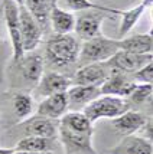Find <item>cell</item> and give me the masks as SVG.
Instances as JSON below:
<instances>
[{"mask_svg": "<svg viewBox=\"0 0 153 154\" xmlns=\"http://www.w3.org/2000/svg\"><path fill=\"white\" fill-rule=\"evenodd\" d=\"M80 46V40L71 33L53 35L46 42L45 58L52 68L64 69V68L71 66L78 60Z\"/></svg>", "mask_w": 153, "mask_h": 154, "instance_id": "cell-1", "label": "cell"}, {"mask_svg": "<svg viewBox=\"0 0 153 154\" xmlns=\"http://www.w3.org/2000/svg\"><path fill=\"white\" fill-rule=\"evenodd\" d=\"M130 107L132 104L126 98L113 97V95H100L98 98H95L82 108V112L94 124L100 118H111V120L117 118L119 115L129 111Z\"/></svg>", "mask_w": 153, "mask_h": 154, "instance_id": "cell-2", "label": "cell"}, {"mask_svg": "<svg viewBox=\"0 0 153 154\" xmlns=\"http://www.w3.org/2000/svg\"><path fill=\"white\" fill-rule=\"evenodd\" d=\"M119 51V40L108 39L101 35V36H97L93 39L84 40L81 43L80 55H78L77 62H80L81 66L88 65V63L106 62Z\"/></svg>", "mask_w": 153, "mask_h": 154, "instance_id": "cell-3", "label": "cell"}, {"mask_svg": "<svg viewBox=\"0 0 153 154\" xmlns=\"http://www.w3.org/2000/svg\"><path fill=\"white\" fill-rule=\"evenodd\" d=\"M3 12H5V22L10 42L13 49V63H19L25 56L22 38H20V25H19V6L13 0H3Z\"/></svg>", "mask_w": 153, "mask_h": 154, "instance_id": "cell-4", "label": "cell"}, {"mask_svg": "<svg viewBox=\"0 0 153 154\" xmlns=\"http://www.w3.org/2000/svg\"><path fill=\"white\" fill-rule=\"evenodd\" d=\"M58 135L65 154H97L93 146V131L75 133L58 125Z\"/></svg>", "mask_w": 153, "mask_h": 154, "instance_id": "cell-5", "label": "cell"}, {"mask_svg": "<svg viewBox=\"0 0 153 154\" xmlns=\"http://www.w3.org/2000/svg\"><path fill=\"white\" fill-rule=\"evenodd\" d=\"M19 25H20V38L23 52H32L36 49L42 39V27L33 19V16L26 10L25 6H19Z\"/></svg>", "mask_w": 153, "mask_h": 154, "instance_id": "cell-6", "label": "cell"}, {"mask_svg": "<svg viewBox=\"0 0 153 154\" xmlns=\"http://www.w3.org/2000/svg\"><path fill=\"white\" fill-rule=\"evenodd\" d=\"M104 12H98V10H84L82 13L75 19V26L74 30L77 36L80 38L82 42L88 39H93L97 36H101V25L103 22L107 19Z\"/></svg>", "mask_w": 153, "mask_h": 154, "instance_id": "cell-7", "label": "cell"}, {"mask_svg": "<svg viewBox=\"0 0 153 154\" xmlns=\"http://www.w3.org/2000/svg\"><path fill=\"white\" fill-rule=\"evenodd\" d=\"M153 56L152 54L147 55H137V54H130L126 51H119L110 58L108 60H106V65L110 69H116L120 71L123 74H134L136 71H139L140 68H143L146 63L152 62Z\"/></svg>", "mask_w": 153, "mask_h": 154, "instance_id": "cell-8", "label": "cell"}, {"mask_svg": "<svg viewBox=\"0 0 153 154\" xmlns=\"http://www.w3.org/2000/svg\"><path fill=\"white\" fill-rule=\"evenodd\" d=\"M110 68L106 62H97V63H88L82 65L74 75L72 85H90V87L100 88L110 75Z\"/></svg>", "mask_w": 153, "mask_h": 154, "instance_id": "cell-9", "label": "cell"}, {"mask_svg": "<svg viewBox=\"0 0 153 154\" xmlns=\"http://www.w3.org/2000/svg\"><path fill=\"white\" fill-rule=\"evenodd\" d=\"M136 82L129 78V75L123 74L120 71L111 69L110 75L106 79V82L100 87L101 95H113V97H120V98H129V95L133 92L136 88Z\"/></svg>", "mask_w": 153, "mask_h": 154, "instance_id": "cell-10", "label": "cell"}, {"mask_svg": "<svg viewBox=\"0 0 153 154\" xmlns=\"http://www.w3.org/2000/svg\"><path fill=\"white\" fill-rule=\"evenodd\" d=\"M18 127L23 130L26 137H45V138H55L58 135V127L53 120L33 115L29 117L23 122H20Z\"/></svg>", "mask_w": 153, "mask_h": 154, "instance_id": "cell-11", "label": "cell"}, {"mask_svg": "<svg viewBox=\"0 0 153 154\" xmlns=\"http://www.w3.org/2000/svg\"><path fill=\"white\" fill-rule=\"evenodd\" d=\"M38 94L42 97H49L59 92H67L72 87V79L67 75L58 74V72H46L40 76L38 82Z\"/></svg>", "mask_w": 153, "mask_h": 154, "instance_id": "cell-12", "label": "cell"}, {"mask_svg": "<svg viewBox=\"0 0 153 154\" xmlns=\"http://www.w3.org/2000/svg\"><path fill=\"white\" fill-rule=\"evenodd\" d=\"M68 112V95L67 92H59L46 97L36 108V114L49 120H59L62 115Z\"/></svg>", "mask_w": 153, "mask_h": 154, "instance_id": "cell-13", "label": "cell"}, {"mask_svg": "<svg viewBox=\"0 0 153 154\" xmlns=\"http://www.w3.org/2000/svg\"><path fill=\"white\" fill-rule=\"evenodd\" d=\"M146 121L147 117L145 114H142L139 111L129 109L124 114L119 115L117 118H113L111 125L119 134H123L124 137H127V135H134V133L140 131L143 125L146 124Z\"/></svg>", "mask_w": 153, "mask_h": 154, "instance_id": "cell-14", "label": "cell"}, {"mask_svg": "<svg viewBox=\"0 0 153 154\" xmlns=\"http://www.w3.org/2000/svg\"><path fill=\"white\" fill-rule=\"evenodd\" d=\"M49 20L55 35H68L74 30L75 16L58 6V0H51L49 5Z\"/></svg>", "mask_w": 153, "mask_h": 154, "instance_id": "cell-15", "label": "cell"}, {"mask_svg": "<svg viewBox=\"0 0 153 154\" xmlns=\"http://www.w3.org/2000/svg\"><path fill=\"white\" fill-rule=\"evenodd\" d=\"M68 95V109L78 111V108H84L91 101L100 97V88L90 85H72L67 91Z\"/></svg>", "mask_w": 153, "mask_h": 154, "instance_id": "cell-16", "label": "cell"}, {"mask_svg": "<svg viewBox=\"0 0 153 154\" xmlns=\"http://www.w3.org/2000/svg\"><path fill=\"white\" fill-rule=\"evenodd\" d=\"M153 3V0H140V3L137 6H134L130 10H120L116 9V14L121 16V23H120L119 29V38L123 39L132 29L134 27V25L139 22V19L143 16L145 10L147 7H150Z\"/></svg>", "mask_w": 153, "mask_h": 154, "instance_id": "cell-17", "label": "cell"}, {"mask_svg": "<svg viewBox=\"0 0 153 154\" xmlns=\"http://www.w3.org/2000/svg\"><path fill=\"white\" fill-rule=\"evenodd\" d=\"M119 49L137 55L152 54L153 49L152 33H142V35L129 36V38H123V39L119 40Z\"/></svg>", "mask_w": 153, "mask_h": 154, "instance_id": "cell-18", "label": "cell"}, {"mask_svg": "<svg viewBox=\"0 0 153 154\" xmlns=\"http://www.w3.org/2000/svg\"><path fill=\"white\" fill-rule=\"evenodd\" d=\"M18 65L20 66V72L23 75V78L27 82L38 85L40 76L43 75V60L40 58V55L25 54V56L22 58V60Z\"/></svg>", "mask_w": 153, "mask_h": 154, "instance_id": "cell-19", "label": "cell"}, {"mask_svg": "<svg viewBox=\"0 0 153 154\" xmlns=\"http://www.w3.org/2000/svg\"><path fill=\"white\" fill-rule=\"evenodd\" d=\"M113 150L116 154H153L152 141L136 135H127Z\"/></svg>", "mask_w": 153, "mask_h": 154, "instance_id": "cell-20", "label": "cell"}, {"mask_svg": "<svg viewBox=\"0 0 153 154\" xmlns=\"http://www.w3.org/2000/svg\"><path fill=\"white\" fill-rule=\"evenodd\" d=\"M59 127L75 133H88L93 131V122L81 111H69L59 118Z\"/></svg>", "mask_w": 153, "mask_h": 154, "instance_id": "cell-21", "label": "cell"}, {"mask_svg": "<svg viewBox=\"0 0 153 154\" xmlns=\"http://www.w3.org/2000/svg\"><path fill=\"white\" fill-rule=\"evenodd\" d=\"M53 140L45 137H25L16 144V151H26L33 154H48L52 151Z\"/></svg>", "mask_w": 153, "mask_h": 154, "instance_id": "cell-22", "label": "cell"}, {"mask_svg": "<svg viewBox=\"0 0 153 154\" xmlns=\"http://www.w3.org/2000/svg\"><path fill=\"white\" fill-rule=\"evenodd\" d=\"M49 5L51 0H23V6L33 16V19L38 22L42 30L43 27L48 26L49 22Z\"/></svg>", "mask_w": 153, "mask_h": 154, "instance_id": "cell-23", "label": "cell"}, {"mask_svg": "<svg viewBox=\"0 0 153 154\" xmlns=\"http://www.w3.org/2000/svg\"><path fill=\"white\" fill-rule=\"evenodd\" d=\"M13 108L14 114L20 120H26L29 118L32 112H33V98L29 94H23V92H18L13 95Z\"/></svg>", "mask_w": 153, "mask_h": 154, "instance_id": "cell-24", "label": "cell"}, {"mask_svg": "<svg viewBox=\"0 0 153 154\" xmlns=\"http://www.w3.org/2000/svg\"><path fill=\"white\" fill-rule=\"evenodd\" d=\"M67 6L74 12H84V10H98L108 14H116L114 7H107L103 5H95L90 0H65Z\"/></svg>", "mask_w": 153, "mask_h": 154, "instance_id": "cell-25", "label": "cell"}, {"mask_svg": "<svg viewBox=\"0 0 153 154\" xmlns=\"http://www.w3.org/2000/svg\"><path fill=\"white\" fill-rule=\"evenodd\" d=\"M152 92H153V87L152 84H137L136 88L133 89V92L129 95V102L130 104H136V105H139V104H143V102H146L147 100H150V97H152Z\"/></svg>", "mask_w": 153, "mask_h": 154, "instance_id": "cell-26", "label": "cell"}, {"mask_svg": "<svg viewBox=\"0 0 153 154\" xmlns=\"http://www.w3.org/2000/svg\"><path fill=\"white\" fill-rule=\"evenodd\" d=\"M133 79H136L140 84H152L153 82V63L149 62L139 71L133 74Z\"/></svg>", "mask_w": 153, "mask_h": 154, "instance_id": "cell-27", "label": "cell"}, {"mask_svg": "<svg viewBox=\"0 0 153 154\" xmlns=\"http://www.w3.org/2000/svg\"><path fill=\"white\" fill-rule=\"evenodd\" d=\"M16 150L14 148H2L0 147V154H13Z\"/></svg>", "mask_w": 153, "mask_h": 154, "instance_id": "cell-28", "label": "cell"}, {"mask_svg": "<svg viewBox=\"0 0 153 154\" xmlns=\"http://www.w3.org/2000/svg\"><path fill=\"white\" fill-rule=\"evenodd\" d=\"M13 2L18 5V6H23V0H13Z\"/></svg>", "mask_w": 153, "mask_h": 154, "instance_id": "cell-29", "label": "cell"}, {"mask_svg": "<svg viewBox=\"0 0 153 154\" xmlns=\"http://www.w3.org/2000/svg\"><path fill=\"white\" fill-rule=\"evenodd\" d=\"M13 154H33V153H26V151H14Z\"/></svg>", "mask_w": 153, "mask_h": 154, "instance_id": "cell-30", "label": "cell"}, {"mask_svg": "<svg viewBox=\"0 0 153 154\" xmlns=\"http://www.w3.org/2000/svg\"><path fill=\"white\" fill-rule=\"evenodd\" d=\"M0 38H2V23H0Z\"/></svg>", "mask_w": 153, "mask_h": 154, "instance_id": "cell-31", "label": "cell"}, {"mask_svg": "<svg viewBox=\"0 0 153 154\" xmlns=\"http://www.w3.org/2000/svg\"><path fill=\"white\" fill-rule=\"evenodd\" d=\"M110 154H116V151H114V150H111V153H110Z\"/></svg>", "mask_w": 153, "mask_h": 154, "instance_id": "cell-32", "label": "cell"}]
</instances>
